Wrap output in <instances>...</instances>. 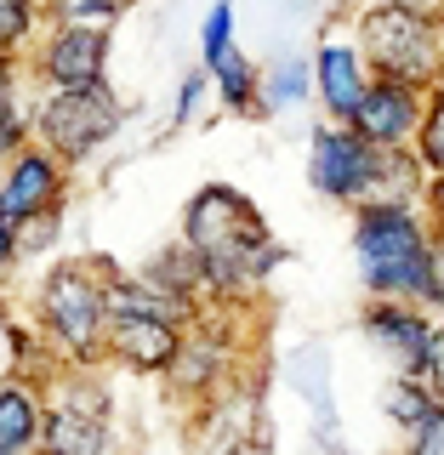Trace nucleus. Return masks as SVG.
I'll list each match as a JSON object with an SVG mask.
<instances>
[{
	"label": "nucleus",
	"mask_w": 444,
	"mask_h": 455,
	"mask_svg": "<svg viewBox=\"0 0 444 455\" xmlns=\"http://www.w3.org/2000/svg\"><path fill=\"white\" fill-rule=\"evenodd\" d=\"M353 256L376 302L427 307L439 279V239L422 205H365L353 211Z\"/></svg>",
	"instance_id": "1"
},
{
	"label": "nucleus",
	"mask_w": 444,
	"mask_h": 455,
	"mask_svg": "<svg viewBox=\"0 0 444 455\" xmlns=\"http://www.w3.org/2000/svg\"><path fill=\"white\" fill-rule=\"evenodd\" d=\"M109 262H57L35 291V331L69 370H92L109 347L114 307H109Z\"/></svg>",
	"instance_id": "2"
},
{
	"label": "nucleus",
	"mask_w": 444,
	"mask_h": 455,
	"mask_svg": "<svg viewBox=\"0 0 444 455\" xmlns=\"http://www.w3.org/2000/svg\"><path fill=\"white\" fill-rule=\"evenodd\" d=\"M353 40H359L365 63L376 80H405L433 92L444 68V18L416 6H365L353 18Z\"/></svg>",
	"instance_id": "3"
},
{
	"label": "nucleus",
	"mask_w": 444,
	"mask_h": 455,
	"mask_svg": "<svg viewBox=\"0 0 444 455\" xmlns=\"http://www.w3.org/2000/svg\"><path fill=\"white\" fill-rule=\"evenodd\" d=\"M182 245H194L206 262L222 256V262H251L262 274H274V262H279V245L268 239L262 211L239 188H228V182H206L189 199V211H182Z\"/></svg>",
	"instance_id": "4"
},
{
	"label": "nucleus",
	"mask_w": 444,
	"mask_h": 455,
	"mask_svg": "<svg viewBox=\"0 0 444 455\" xmlns=\"http://www.w3.org/2000/svg\"><path fill=\"white\" fill-rule=\"evenodd\" d=\"M125 125V103L114 97V85H85V92H40L35 103V142L52 148L57 160L75 171L92 160L97 148H109Z\"/></svg>",
	"instance_id": "5"
},
{
	"label": "nucleus",
	"mask_w": 444,
	"mask_h": 455,
	"mask_svg": "<svg viewBox=\"0 0 444 455\" xmlns=\"http://www.w3.org/2000/svg\"><path fill=\"white\" fill-rule=\"evenodd\" d=\"M308 182L325 199H336V205L365 211V205H376V194H382V154L370 148L353 125L325 120L319 132H313V148H308Z\"/></svg>",
	"instance_id": "6"
},
{
	"label": "nucleus",
	"mask_w": 444,
	"mask_h": 455,
	"mask_svg": "<svg viewBox=\"0 0 444 455\" xmlns=\"http://www.w3.org/2000/svg\"><path fill=\"white\" fill-rule=\"evenodd\" d=\"M109 52L114 35H97V28H52L46 40L28 57V75L52 92H85V85L109 80Z\"/></svg>",
	"instance_id": "7"
},
{
	"label": "nucleus",
	"mask_w": 444,
	"mask_h": 455,
	"mask_svg": "<svg viewBox=\"0 0 444 455\" xmlns=\"http://www.w3.org/2000/svg\"><path fill=\"white\" fill-rule=\"evenodd\" d=\"M63 199H69V165L52 148L28 142L18 160H12L6 182H0V222L28 228V222L52 217V211H63Z\"/></svg>",
	"instance_id": "8"
},
{
	"label": "nucleus",
	"mask_w": 444,
	"mask_h": 455,
	"mask_svg": "<svg viewBox=\"0 0 444 455\" xmlns=\"http://www.w3.org/2000/svg\"><path fill=\"white\" fill-rule=\"evenodd\" d=\"M422 120H427V92H422V85L376 80L365 92L359 114H353V132H359L376 154H405V148H416Z\"/></svg>",
	"instance_id": "9"
},
{
	"label": "nucleus",
	"mask_w": 444,
	"mask_h": 455,
	"mask_svg": "<svg viewBox=\"0 0 444 455\" xmlns=\"http://www.w3.org/2000/svg\"><path fill=\"white\" fill-rule=\"evenodd\" d=\"M370 85H376V75H370L359 40L325 35L319 46H313V97L331 114V125H353V114H359Z\"/></svg>",
	"instance_id": "10"
},
{
	"label": "nucleus",
	"mask_w": 444,
	"mask_h": 455,
	"mask_svg": "<svg viewBox=\"0 0 444 455\" xmlns=\"http://www.w3.org/2000/svg\"><path fill=\"white\" fill-rule=\"evenodd\" d=\"M189 336L194 331L177 319H114L103 359L132 370V376H171L189 353Z\"/></svg>",
	"instance_id": "11"
},
{
	"label": "nucleus",
	"mask_w": 444,
	"mask_h": 455,
	"mask_svg": "<svg viewBox=\"0 0 444 455\" xmlns=\"http://www.w3.org/2000/svg\"><path fill=\"white\" fill-rule=\"evenodd\" d=\"M365 331L388 347V359L399 364L393 376H427V353H433V331L439 319L427 307H410V302H365Z\"/></svg>",
	"instance_id": "12"
},
{
	"label": "nucleus",
	"mask_w": 444,
	"mask_h": 455,
	"mask_svg": "<svg viewBox=\"0 0 444 455\" xmlns=\"http://www.w3.org/2000/svg\"><path fill=\"white\" fill-rule=\"evenodd\" d=\"M52 393L40 376H6L0 381V450L6 455H35L46 433Z\"/></svg>",
	"instance_id": "13"
},
{
	"label": "nucleus",
	"mask_w": 444,
	"mask_h": 455,
	"mask_svg": "<svg viewBox=\"0 0 444 455\" xmlns=\"http://www.w3.org/2000/svg\"><path fill=\"white\" fill-rule=\"evenodd\" d=\"M35 455H120L114 416H92V410L69 404V398H52L46 433H40V450Z\"/></svg>",
	"instance_id": "14"
},
{
	"label": "nucleus",
	"mask_w": 444,
	"mask_h": 455,
	"mask_svg": "<svg viewBox=\"0 0 444 455\" xmlns=\"http://www.w3.org/2000/svg\"><path fill=\"white\" fill-rule=\"evenodd\" d=\"M382 410H388V421L405 427V438H410L422 421H433L439 410H444V398L427 387L422 376H393L388 387H382Z\"/></svg>",
	"instance_id": "15"
},
{
	"label": "nucleus",
	"mask_w": 444,
	"mask_h": 455,
	"mask_svg": "<svg viewBox=\"0 0 444 455\" xmlns=\"http://www.w3.org/2000/svg\"><path fill=\"white\" fill-rule=\"evenodd\" d=\"M211 80H217V97H222L228 114H268V103H262V75L251 68V57L228 52L222 63L211 68Z\"/></svg>",
	"instance_id": "16"
},
{
	"label": "nucleus",
	"mask_w": 444,
	"mask_h": 455,
	"mask_svg": "<svg viewBox=\"0 0 444 455\" xmlns=\"http://www.w3.org/2000/svg\"><path fill=\"white\" fill-rule=\"evenodd\" d=\"M40 12H46V0H0V57H12V63H28L35 57V28H40Z\"/></svg>",
	"instance_id": "17"
},
{
	"label": "nucleus",
	"mask_w": 444,
	"mask_h": 455,
	"mask_svg": "<svg viewBox=\"0 0 444 455\" xmlns=\"http://www.w3.org/2000/svg\"><path fill=\"white\" fill-rule=\"evenodd\" d=\"M313 97V57H279L262 75V103L268 108H296Z\"/></svg>",
	"instance_id": "18"
},
{
	"label": "nucleus",
	"mask_w": 444,
	"mask_h": 455,
	"mask_svg": "<svg viewBox=\"0 0 444 455\" xmlns=\"http://www.w3.org/2000/svg\"><path fill=\"white\" fill-rule=\"evenodd\" d=\"M52 28H97V35H114L125 0H46Z\"/></svg>",
	"instance_id": "19"
},
{
	"label": "nucleus",
	"mask_w": 444,
	"mask_h": 455,
	"mask_svg": "<svg viewBox=\"0 0 444 455\" xmlns=\"http://www.w3.org/2000/svg\"><path fill=\"white\" fill-rule=\"evenodd\" d=\"M228 52H234V0H217L199 28V68H217Z\"/></svg>",
	"instance_id": "20"
},
{
	"label": "nucleus",
	"mask_w": 444,
	"mask_h": 455,
	"mask_svg": "<svg viewBox=\"0 0 444 455\" xmlns=\"http://www.w3.org/2000/svg\"><path fill=\"white\" fill-rule=\"evenodd\" d=\"M416 160L427 165V177H444V92L439 85L427 92V120H422V137H416Z\"/></svg>",
	"instance_id": "21"
},
{
	"label": "nucleus",
	"mask_w": 444,
	"mask_h": 455,
	"mask_svg": "<svg viewBox=\"0 0 444 455\" xmlns=\"http://www.w3.org/2000/svg\"><path fill=\"white\" fill-rule=\"evenodd\" d=\"M0 137L6 142H35V108H28L23 85L0 92Z\"/></svg>",
	"instance_id": "22"
},
{
	"label": "nucleus",
	"mask_w": 444,
	"mask_h": 455,
	"mask_svg": "<svg viewBox=\"0 0 444 455\" xmlns=\"http://www.w3.org/2000/svg\"><path fill=\"white\" fill-rule=\"evenodd\" d=\"M211 85V68H194V75H182L177 85V108H171V125H189L194 120V108H199V92Z\"/></svg>",
	"instance_id": "23"
},
{
	"label": "nucleus",
	"mask_w": 444,
	"mask_h": 455,
	"mask_svg": "<svg viewBox=\"0 0 444 455\" xmlns=\"http://www.w3.org/2000/svg\"><path fill=\"white\" fill-rule=\"evenodd\" d=\"M57 228H63V211H52V217H40V222L18 228V239H23V262H28V256H40V245H52Z\"/></svg>",
	"instance_id": "24"
},
{
	"label": "nucleus",
	"mask_w": 444,
	"mask_h": 455,
	"mask_svg": "<svg viewBox=\"0 0 444 455\" xmlns=\"http://www.w3.org/2000/svg\"><path fill=\"white\" fill-rule=\"evenodd\" d=\"M405 455H444V410L433 421H422L416 433L405 438Z\"/></svg>",
	"instance_id": "25"
},
{
	"label": "nucleus",
	"mask_w": 444,
	"mask_h": 455,
	"mask_svg": "<svg viewBox=\"0 0 444 455\" xmlns=\"http://www.w3.org/2000/svg\"><path fill=\"white\" fill-rule=\"evenodd\" d=\"M422 211H427V228H433V239L444 245V177L427 182V194H422Z\"/></svg>",
	"instance_id": "26"
},
{
	"label": "nucleus",
	"mask_w": 444,
	"mask_h": 455,
	"mask_svg": "<svg viewBox=\"0 0 444 455\" xmlns=\"http://www.w3.org/2000/svg\"><path fill=\"white\" fill-rule=\"evenodd\" d=\"M18 262H23V239H18L12 222H0V274H12Z\"/></svg>",
	"instance_id": "27"
},
{
	"label": "nucleus",
	"mask_w": 444,
	"mask_h": 455,
	"mask_svg": "<svg viewBox=\"0 0 444 455\" xmlns=\"http://www.w3.org/2000/svg\"><path fill=\"white\" fill-rule=\"evenodd\" d=\"M23 148H28V142H6V137H0V182H6V171H12V160H18Z\"/></svg>",
	"instance_id": "28"
},
{
	"label": "nucleus",
	"mask_w": 444,
	"mask_h": 455,
	"mask_svg": "<svg viewBox=\"0 0 444 455\" xmlns=\"http://www.w3.org/2000/svg\"><path fill=\"white\" fill-rule=\"evenodd\" d=\"M370 6H416V12H439V0H370Z\"/></svg>",
	"instance_id": "29"
},
{
	"label": "nucleus",
	"mask_w": 444,
	"mask_h": 455,
	"mask_svg": "<svg viewBox=\"0 0 444 455\" xmlns=\"http://www.w3.org/2000/svg\"><path fill=\"white\" fill-rule=\"evenodd\" d=\"M439 92H444V68H439Z\"/></svg>",
	"instance_id": "30"
},
{
	"label": "nucleus",
	"mask_w": 444,
	"mask_h": 455,
	"mask_svg": "<svg viewBox=\"0 0 444 455\" xmlns=\"http://www.w3.org/2000/svg\"><path fill=\"white\" fill-rule=\"evenodd\" d=\"M439 18H444V0H439Z\"/></svg>",
	"instance_id": "31"
},
{
	"label": "nucleus",
	"mask_w": 444,
	"mask_h": 455,
	"mask_svg": "<svg viewBox=\"0 0 444 455\" xmlns=\"http://www.w3.org/2000/svg\"><path fill=\"white\" fill-rule=\"evenodd\" d=\"M125 6H132V0H125Z\"/></svg>",
	"instance_id": "32"
},
{
	"label": "nucleus",
	"mask_w": 444,
	"mask_h": 455,
	"mask_svg": "<svg viewBox=\"0 0 444 455\" xmlns=\"http://www.w3.org/2000/svg\"><path fill=\"white\" fill-rule=\"evenodd\" d=\"M0 455H6V450H0Z\"/></svg>",
	"instance_id": "33"
},
{
	"label": "nucleus",
	"mask_w": 444,
	"mask_h": 455,
	"mask_svg": "<svg viewBox=\"0 0 444 455\" xmlns=\"http://www.w3.org/2000/svg\"><path fill=\"white\" fill-rule=\"evenodd\" d=\"M439 251H444V245H439Z\"/></svg>",
	"instance_id": "34"
}]
</instances>
